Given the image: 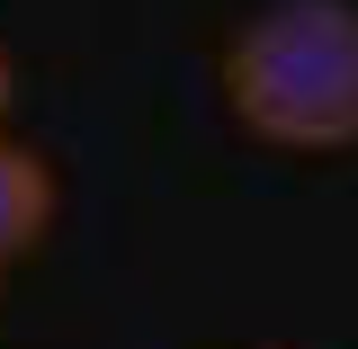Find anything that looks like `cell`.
I'll return each instance as SVG.
<instances>
[{"instance_id":"3","label":"cell","mask_w":358,"mask_h":349,"mask_svg":"<svg viewBox=\"0 0 358 349\" xmlns=\"http://www.w3.org/2000/svg\"><path fill=\"white\" fill-rule=\"evenodd\" d=\"M9 99H18V72H9V54H0V126H9Z\"/></svg>"},{"instance_id":"1","label":"cell","mask_w":358,"mask_h":349,"mask_svg":"<svg viewBox=\"0 0 358 349\" xmlns=\"http://www.w3.org/2000/svg\"><path fill=\"white\" fill-rule=\"evenodd\" d=\"M224 117L278 152L358 143V0H268L224 45Z\"/></svg>"},{"instance_id":"2","label":"cell","mask_w":358,"mask_h":349,"mask_svg":"<svg viewBox=\"0 0 358 349\" xmlns=\"http://www.w3.org/2000/svg\"><path fill=\"white\" fill-rule=\"evenodd\" d=\"M54 215H63L54 162H45L36 143H9V134H0V269L27 260L45 233H54Z\"/></svg>"}]
</instances>
